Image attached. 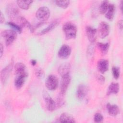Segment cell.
<instances>
[{"instance_id": "6da1fadb", "label": "cell", "mask_w": 123, "mask_h": 123, "mask_svg": "<svg viewBox=\"0 0 123 123\" xmlns=\"http://www.w3.org/2000/svg\"><path fill=\"white\" fill-rule=\"evenodd\" d=\"M62 30L66 39H74L76 37L77 28L74 24L70 22L65 23L63 25Z\"/></svg>"}, {"instance_id": "7a4b0ae2", "label": "cell", "mask_w": 123, "mask_h": 123, "mask_svg": "<svg viewBox=\"0 0 123 123\" xmlns=\"http://www.w3.org/2000/svg\"><path fill=\"white\" fill-rule=\"evenodd\" d=\"M1 36L4 38L6 46L11 45L17 37V33L13 30H4L1 32Z\"/></svg>"}, {"instance_id": "3957f363", "label": "cell", "mask_w": 123, "mask_h": 123, "mask_svg": "<svg viewBox=\"0 0 123 123\" xmlns=\"http://www.w3.org/2000/svg\"><path fill=\"white\" fill-rule=\"evenodd\" d=\"M58 79L57 76L53 74L49 75L45 82V86L49 90H55L58 86Z\"/></svg>"}, {"instance_id": "277c9868", "label": "cell", "mask_w": 123, "mask_h": 123, "mask_svg": "<svg viewBox=\"0 0 123 123\" xmlns=\"http://www.w3.org/2000/svg\"><path fill=\"white\" fill-rule=\"evenodd\" d=\"M50 16V11L49 9L46 6L40 7L36 13L37 18L42 22L48 20Z\"/></svg>"}, {"instance_id": "5b68a950", "label": "cell", "mask_w": 123, "mask_h": 123, "mask_svg": "<svg viewBox=\"0 0 123 123\" xmlns=\"http://www.w3.org/2000/svg\"><path fill=\"white\" fill-rule=\"evenodd\" d=\"M110 27L108 23L105 22H101L98 27V34L100 37L104 38L107 37L110 33Z\"/></svg>"}, {"instance_id": "8992f818", "label": "cell", "mask_w": 123, "mask_h": 123, "mask_svg": "<svg viewBox=\"0 0 123 123\" xmlns=\"http://www.w3.org/2000/svg\"><path fill=\"white\" fill-rule=\"evenodd\" d=\"M12 63H10L8 65L4 68L0 72V80L1 83L5 85L9 78L10 73L12 68Z\"/></svg>"}, {"instance_id": "52a82bcc", "label": "cell", "mask_w": 123, "mask_h": 123, "mask_svg": "<svg viewBox=\"0 0 123 123\" xmlns=\"http://www.w3.org/2000/svg\"><path fill=\"white\" fill-rule=\"evenodd\" d=\"M71 53V49L67 45H63L59 49L58 55V56L62 59H65L68 58Z\"/></svg>"}, {"instance_id": "ba28073f", "label": "cell", "mask_w": 123, "mask_h": 123, "mask_svg": "<svg viewBox=\"0 0 123 123\" xmlns=\"http://www.w3.org/2000/svg\"><path fill=\"white\" fill-rule=\"evenodd\" d=\"M71 82V76L70 74L62 76L61 84V92L62 95H64L69 86Z\"/></svg>"}, {"instance_id": "9c48e42d", "label": "cell", "mask_w": 123, "mask_h": 123, "mask_svg": "<svg viewBox=\"0 0 123 123\" xmlns=\"http://www.w3.org/2000/svg\"><path fill=\"white\" fill-rule=\"evenodd\" d=\"M97 29L91 26L86 27V34L88 39L91 42H94L97 39Z\"/></svg>"}, {"instance_id": "30bf717a", "label": "cell", "mask_w": 123, "mask_h": 123, "mask_svg": "<svg viewBox=\"0 0 123 123\" xmlns=\"http://www.w3.org/2000/svg\"><path fill=\"white\" fill-rule=\"evenodd\" d=\"M88 91L87 86L83 84H79L76 90V96L79 99H83L86 95Z\"/></svg>"}, {"instance_id": "8fae6325", "label": "cell", "mask_w": 123, "mask_h": 123, "mask_svg": "<svg viewBox=\"0 0 123 123\" xmlns=\"http://www.w3.org/2000/svg\"><path fill=\"white\" fill-rule=\"evenodd\" d=\"M6 13L11 18H15L19 14L17 7L12 3L9 4L6 8Z\"/></svg>"}, {"instance_id": "7c38bea8", "label": "cell", "mask_w": 123, "mask_h": 123, "mask_svg": "<svg viewBox=\"0 0 123 123\" xmlns=\"http://www.w3.org/2000/svg\"><path fill=\"white\" fill-rule=\"evenodd\" d=\"M27 76L28 74L16 75L14 82L15 87L17 89H20L24 85Z\"/></svg>"}, {"instance_id": "4fadbf2b", "label": "cell", "mask_w": 123, "mask_h": 123, "mask_svg": "<svg viewBox=\"0 0 123 123\" xmlns=\"http://www.w3.org/2000/svg\"><path fill=\"white\" fill-rule=\"evenodd\" d=\"M97 69L101 73H105L109 69L108 61L105 59L99 60L97 63Z\"/></svg>"}, {"instance_id": "5bb4252c", "label": "cell", "mask_w": 123, "mask_h": 123, "mask_svg": "<svg viewBox=\"0 0 123 123\" xmlns=\"http://www.w3.org/2000/svg\"><path fill=\"white\" fill-rule=\"evenodd\" d=\"M71 65L70 63L65 62L62 64L58 68V73L62 77L70 74Z\"/></svg>"}, {"instance_id": "9a60e30c", "label": "cell", "mask_w": 123, "mask_h": 123, "mask_svg": "<svg viewBox=\"0 0 123 123\" xmlns=\"http://www.w3.org/2000/svg\"><path fill=\"white\" fill-rule=\"evenodd\" d=\"M14 71L16 75L28 74L26 66L22 62H17L15 64Z\"/></svg>"}, {"instance_id": "2e32d148", "label": "cell", "mask_w": 123, "mask_h": 123, "mask_svg": "<svg viewBox=\"0 0 123 123\" xmlns=\"http://www.w3.org/2000/svg\"><path fill=\"white\" fill-rule=\"evenodd\" d=\"M44 99L47 109L49 111H53L56 108V103L55 101L49 96H44Z\"/></svg>"}, {"instance_id": "e0dca14e", "label": "cell", "mask_w": 123, "mask_h": 123, "mask_svg": "<svg viewBox=\"0 0 123 123\" xmlns=\"http://www.w3.org/2000/svg\"><path fill=\"white\" fill-rule=\"evenodd\" d=\"M119 85L117 83H111L108 87L107 90V95L109 96L111 94H116L119 91Z\"/></svg>"}, {"instance_id": "ac0fdd59", "label": "cell", "mask_w": 123, "mask_h": 123, "mask_svg": "<svg viewBox=\"0 0 123 123\" xmlns=\"http://www.w3.org/2000/svg\"><path fill=\"white\" fill-rule=\"evenodd\" d=\"M107 109L109 114L111 116H116L120 112L119 107L115 104L111 105L108 103L107 104Z\"/></svg>"}, {"instance_id": "d6986e66", "label": "cell", "mask_w": 123, "mask_h": 123, "mask_svg": "<svg viewBox=\"0 0 123 123\" xmlns=\"http://www.w3.org/2000/svg\"><path fill=\"white\" fill-rule=\"evenodd\" d=\"M115 12V6L113 4L110 3L108 9L105 13L106 18L109 21H112L114 17Z\"/></svg>"}, {"instance_id": "ffe728a7", "label": "cell", "mask_w": 123, "mask_h": 123, "mask_svg": "<svg viewBox=\"0 0 123 123\" xmlns=\"http://www.w3.org/2000/svg\"><path fill=\"white\" fill-rule=\"evenodd\" d=\"M59 21L58 20H55L54 21H53L46 28L42 30L39 33H38V34L42 35L49 32V31L54 29L59 25Z\"/></svg>"}, {"instance_id": "44dd1931", "label": "cell", "mask_w": 123, "mask_h": 123, "mask_svg": "<svg viewBox=\"0 0 123 123\" xmlns=\"http://www.w3.org/2000/svg\"><path fill=\"white\" fill-rule=\"evenodd\" d=\"M60 122L62 123H75V121L70 114L67 113H62L59 118Z\"/></svg>"}, {"instance_id": "7402d4cb", "label": "cell", "mask_w": 123, "mask_h": 123, "mask_svg": "<svg viewBox=\"0 0 123 123\" xmlns=\"http://www.w3.org/2000/svg\"><path fill=\"white\" fill-rule=\"evenodd\" d=\"M19 21L20 23V26L22 27H28L31 32H33L34 31V27H33L28 22V21L24 17L21 16L19 18Z\"/></svg>"}, {"instance_id": "603a6c76", "label": "cell", "mask_w": 123, "mask_h": 123, "mask_svg": "<svg viewBox=\"0 0 123 123\" xmlns=\"http://www.w3.org/2000/svg\"><path fill=\"white\" fill-rule=\"evenodd\" d=\"M33 0H17V4L19 8L23 10H27L32 3Z\"/></svg>"}, {"instance_id": "cb8c5ba5", "label": "cell", "mask_w": 123, "mask_h": 123, "mask_svg": "<svg viewBox=\"0 0 123 123\" xmlns=\"http://www.w3.org/2000/svg\"><path fill=\"white\" fill-rule=\"evenodd\" d=\"M97 46L102 55H105L107 53L109 49V44L108 43H103L98 42L97 44Z\"/></svg>"}, {"instance_id": "d4e9b609", "label": "cell", "mask_w": 123, "mask_h": 123, "mask_svg": "<svg viewBox=\"0 0 123 123\" xmlns=\"http://www.w3.org/2000/svg\"><path fill=\"white\" fill-rule=\"evenodd\" d=\"M110 3L108 0H104L101 2L99 7L98 11L101 14H104L106 12L108 9Z\"/></svg>"}, {"instance_id": "484cf974", "label": "cell", "mask_w": 123, "mask_h": 123, "mask_svg": "<svg viewBox=\"0 0 123 123\" xmlns=\"http://www.w3.org/2000/svg\"><path fill=\"white\" fill-rule=\"evenodd\" d=\"M54 2L58 6L63 9L67 8L70 4V0H56Z\"/></svg>"}, {"instance_id": "4316f807", "label": "cell", "mask_w": 123, "mask_h": 123, "mask_svg": "<svg viewBox=\"0 0 123 123\" xmlns=\"http://www.w3.org/2000/svg\"><path fill=\"white\" fill-rule=\"evenodd\" d=\"M7 25L11 27L13 29V30L16 31V32H18L19 33H21L22 31V27L20 25H17L16 24H15L13 22H8L7 23Z\"/></svg>"}, {"instance_id": "83f0119b", "label": "cell", "mask_w": 123, "mask_h": 123, "mask_svg": "<svg viewBox=\"0 0 123 123\" xmlns=\"http://www.w3.org/2000/svg\"><path fill=\"white\" fill-rule=\"evenodd\" d=\"M112 72L113 77L115 79H118L120 76V68L116 66H113L112 68Z\"/></svg>"}, {"instance_id": "f1b7e54d", "label": "cell", "mask_w": 123, "mask_h": 123, "mask_svg": "<svg viewBox=\"0 0 123 123\" xmlns=\"http://www.w3.org/2000/svg\"><path fill=\"white\" fill-rule=\"evenodd\" d=\"M35 74L37 77L39 79L42 78L44 76V72L42 69L38 68L36 69L35 71Z\"/></svg>"}, {"instance_id": "f546056e", "label": "cell", "mask_w": 123, "mask_h": 123, "mask_svg": "<svg viewBox=\"0 0 123 123\" xmlns=\"http://www.w3.org/2000/svg\"><path fill=\"white\" fill-rule=\"evenodd\" d=\"M103 117L100 113H96L94 117V121L95 123H100L102 122Z\"/></svg>"}, {"instance_id": "4dcf8cb0", "label": "cell", "mask_w": 123, "mask_h": 123, "mask_svg": "<svg viewBox=\"0 0 123 123\" xmlns=\"http://www.w3.org/2000/svg\"><path fill=\"white\" fill-rule=\"evenodd\" d=\"M98 81L100 82V83L102 84L103 83H104L105 81V78L102 75H100L99 76V77H98Z\"/></svg>"}, {"instance_id": "1f68e13d", "label": "cell", "mask_w": 123, "mask_h": 123, "mask_svg": "<svg viewBox=\"0 0 123 123\" xmlns=\"http://www.w3.org/2000/svg\"><path fill=\"white\" fill-rule=\"evenodd\" d=\"M4 21V17L3 15V13L1 12H0V22L1 24H2Z\"/></svg>"}, {"instance_id": "d6a6232c", "label": "cell", "mask_w": 123, "mask_h": 123, "mask_svg": "<svg viewBox=\"0 0 123 123\" xmlns=\"http://www.w3.org/2000/svg\"><path fill=\"white\" fill-rule=\"evenodd\" d=\"M0 57L1 58L2 56V54H3V45L1 43H0Z\"/></svg>"}, {"instance_id": "836d02e7", "label": "cell", "mask_w": 123, "mask_h": 123, "mask_svg": "<svg viewBox=\"0 0 123 123\" xmlns=\"http://www.w3.org/2000/svg\"><path fill=\"white\" fill-rule=\"evenodd\" d=\"M118 25H119V27L121 30H122L123 29V20H121L120 21H119V22H118Z\"/></svg>"}, {"instance_id": "e575fe53", "label": "cell", "mask_w": 123, "mask_h": 123, "mask_svg": "<svg viewBox=\"0 0 123 123\" xmlns=\"http://www.w3.org/2000/svg\"><path fill=\"white\" fill-rule=\"evenodd\" d=\"M31 64L33 66H35L37 64V61L36 60H35V59H32L31 61Z\"/></svg>"}, {"instance_id": "d590c367", "label": "cell", "mask_w": 123, "mask_h": 123, "mask_svg": "<svg viewBox=\"0 0 123 123\" xmlns=\"http://www.w3.org/2000/svg\"><path fill=\"white\" fill-rule=\"evenodd\" d=\"M123 1H121V3H120V8H121V11H122V9H123Z\"/></svg>"}]
</instances>
